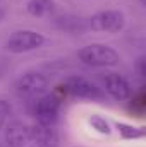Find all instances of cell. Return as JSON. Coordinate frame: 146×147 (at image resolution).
<instances>
[{
    "label": "cell",
    "instance_id": "obj_1",
    "mask_svg": "<svg viewBox=\"0 0 146 147\" xmlns=\"http://www.w3.org/2000/svg\"><path fill=\"white\" fill-rule=\"evenodd\" d=\"M77 58L88 67H115L120 62V55L115 48L105 43H91L77 51Z\"/></svg>",
    "mask_w": 146,
    "mask_h": 147
},
{
    "label": "cell",
    "instance_id": "obj_2",
    "mask_svg": "<svg viewBox=\"0 0 146 147\" xmlns=\"http://www.w3.org/2000/svg\"><path fill=\"white\" fill-rule=\"evenodd\" d=\"M14 89H16L19 98L38 99V98L46 94V91H48V79H46V75H43L41 72L31 70V72L23 74L16 80Z\"/></svg>",
    "mask_w": 146,
    "mask_h": 147
},
{
    "label": "cell",
    "instance_id": "obj_3",
    "mask_svg": "<svg viewBox=\"0 0 146 147\" xmlns=\"http://www.w3.org/2000/svg\"><path fill=\"white\" fill-rule=\"evenodd\" d=\"M45 45V36L33 29H17L5 41V50L14 55L35 51Z\"/></svg>",
    "mask_w": 146,
    "mask_h": 147
},
{
    "label": "cell",
    "instance_id": "obj_4",
    "mask_svg": "<svg viewBox=\"0 0 146 147\" xmlns=\"http://www.w3.org/2000/svg\"><path fill=\"white\" fill-rule=\"evenodd\" d=\"M88 28L98 33H120L126 28V14L117 9L100 10L88 17Z\"/></svg>",
    "mask_w": 146,
    "mask_h": 147
},
{
    "label": "cell",
    "instance_id": "obj_5",
    "mask_svg": "<svg viewBox=\"0 0 146 147\" xmlns=\"http://www.w3.org/2000/svg\"><path fill=\"white\" fill-rule=\"evenodd\" d=\"M60 113V99L55 94H45L35 101V118L38 125L55 127Z\"/></svg>",
    "mask_w": 146,
    "mask_h": 147
},
{
    "label": "cell",
    "instance_id": "obj_6",
    "mask_svg": "<svg viewBox=\"0 0 146 147\" xmlns=\"http://www.w3.org/2000/svg\"><path fill=\"white\" fill-rule=\"evenodd\" d=\"M5 140L9 147H43L36 140L31 127L21 121H12L7 125Z\"/></svg>",
    "mask_w": 146,
    "mask_h": 147
},
{
    "label": "cell",
    "instance_id": "obj_7",
    "mask_svg": "<svg viewBox=\"0 0 146 147\" xmlns=\"http://www.w3.org/2000/svg\"><path fill=\"white\" fill-rule=\"evenodd\" d=\"M65 89L67 92H71L76 98L81 99H91V101H98L103 98V92L100 87H96L91 80L79 77V75H72L65 80Z\"/></svg>",
    "mask_w": 146,
    "mask_h": 147
},
{
    "label": "cell",
    "instance_id": "obj_8",
    "mask_svg": "<svg viewBox=\"0 0 146 147\" xmlns=\"http://www.w3.org/2000/svg\"><path fill=\"white\" fill-rule=\"evenodd\" d=\"M103 86L105 91L110 98H113L115 101H127L132 98V87L129 84V80L120 75V74H108L103 79Z\"/></svg>",
    "mask_w": 146,
    "mask_h": 147
},
{
    "label": "cell",
    "instance_id": "obj_9",
    "mask_svg": "<svg viewBox=\"0 0 146 147\" xmlns=\"http://www.w3.org/2000/svg\"><path fill=\"white\" fill-rule=\"evenodd\" d=\"M36 140L43 147H57L59 146V137L57 132L53 130V127H43V125H33L31 127Z\"/></svg>",
    "mask_w": 146,
    "mask_h": 147
},
{
    "label": "cell",
    "instance_id": "obj_10",
    "mask_svg": "<svg viewBox=\"0 0 146 147\" xmlns=\"http://www.w3.org/2000/svg\"><path fill=\"white\" fill-rule=\"evenodd\" d=\"M113 128L119 132V135L124 140H138L145 137V128L143 127H136L131 123H124V121H115Z\"/></svg>",
    "mask_w": 146,
    "mask_h": 147
},
{
    "label": "cell",
    "instance_id": "obj_11",
    "mask_svg": "<svg viewBox=\"0 0 146 147\" xmlns=\"http://www.w3.org/2000/svg\"><path fill=\"white\" fill-rule=\"evenodd\" d=\"M55 7L53 0H28L26 3V10L28 14L35 16V17H43L46 14H50Z\"/></svg>",
    "mask_w": 146,
    "mask_h": 147
},
{
    "label": "cell",
    "instance_id": "obj_12",
    "mask_svg": "<svg viewBox=\"0 0 146 147\" xmlns=\"http://www.w3.org/2000/svg\"><path fill=\"white\" fill-rule=\"evenodd\" d=\"M59 26L62 29L69 31V33H83L88 28V24L83 19H79V17H69V16L67 17H60L59 19Z\"/></svg>",
    "mask_w": 146,
    "mask_h": 147
},
{
    "label": "cell",
    "instance_id": "obj_13",
    "mask_svg": "<svg viewBox=\"0 0 146 147\" xmlns=\"http://www.w3.org/2000/svg\"><path fill=\"white\" fill-rule=\"evenodd\" d=\"M89 125L102 135H110L112 134V125L105 116H100V115H93L89 118Z\"/></svg>",
    "mask_w": 146,
    "mask_h": 147
},
{
    "label": "cell",
    "instance_id": "obj_14",
    "mask_svg": "<svg viewBox=\"0 0 146 147\" xmlns=\"http://www.w3.org/2000/svg\"><path fill=\"white\" fill-rule=\"evenodd\" d=\"M10 113H12V105L7 99H0V128L7 123Z\"/></svg>",
    "mask_w": 146,
    "mask_h": 147
},
{
    "label": "cell",
    "instance_id": "obj_15",
    "mask_svg": "<svg viewBox=\"0 0 146 147\" xmlns=\"http://www.w3.org/2000/svg\"><path fill=\"white\" fill-rule=\"evenodd\" d=\"M145 57H139L138 58V63H136V70H138V75L139 77H145V74H146V67H145Z\"/></svg>",
    "mask_w": 146,
    "mask_h": 147
},
{
    "label": "cell",
    "instance_id": "obj_16",
    "mask_svg": "<svg viewBox=\"0 0 146 147\" xmlns=\"http://www.w3.org/2000/svg\"><path fill=\"white\" fill-rule=\"evenodd\" d=\"M3 17H5V9L0 7V21H3Z\"/></svg>",
    "mask_w": 146,
    "mask_h": 147
},
{
    "label": "cell",
    "instance_id": "obj_17",
    "mask_svg": "<svg viewBox=\"0 0 146 147\" xmlns=\"http://www.w3.org/2000/svg\"><path fill=\"white\" fill-rule=\"evenodd\" d=\"M3 72H5V67H3V65H0V77L3 75Z\"/></svg>",
    "mask_w": 146,
    "mask_h": 147
},
{
    "label": "cell",
    "instance_id": "obj_18",
    "mask_svg": "<svg viewBox=\"0 0 146 147\" xmlns=\"http://www.w3.org/2000/svg\"><path fill=\"white\" fill-rule=\"evenodd\" d=\"M139 2H141V5H145V0H139Z\"/></svg>",
    "mask_w": 146,
    "mask_h": 147
}]
</instances>
